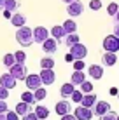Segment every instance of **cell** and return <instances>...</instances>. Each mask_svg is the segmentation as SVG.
<instances>
[{
	"label": "cell",
	"mask_w": 119,
	"mask_h": 120,
	"mask_svg": "<svg viewBox=\"0 0 119 120\" xmlns=\"http://www.w3.org/2000/svg\"><path fill=\"white\" fill-rule=\"evenodd\" d=\"M16 40L21 47H30L33 44V30L28 26H21L16 30Z\"/></svg>",
	"instance_id": "6da1fadb"
},
{
	"label": "cell",
	"mask_w": 119,
	"mask_h": 120,
	"mask_svg": "<svg viewBox=\"0 0 119 120\" xmlns=\"http://www.w3.org/2000/svg\"><path fill=\"white\" fill-rule=\"evenodd\" d=\"M103 51L105 52H119V37H116L112 33V35H107L103 38Z\"/></svg>",
	"instance_id": "7a4b0ae2"
},
{
	"label": "cell",
	"mask_w": 119,
	"mask_h": 120,
	"mask_svg": "<svg viewBox=\"0 0 119 120\" xmlns=\"http://www.w3.org/2000/svg\"><path fill=\"white\" fill-rule=\"evenodd\" d=\"M9 73L16 78V80H25L26 75H28V70H26V66H25V64L14 63L12 66H9Z\"/></svg>",
	"instance_id": "3957f363"
},
{
	"label": "cell",
	"mask_w": 119,
	"mask_h": 120,
	"mask_svg": "<svg viewBox=\"0 0 119 120\" xmlns=\"http://www.w3.org/2000/svg\"><path fill=\"white\" fill-rule=\"evenodd\" d=\"M67 12L70 18H77L84 12V4L81 0H74L72 4H67Z\"/></svg>",
	"instance_id": "277c9868"
},
{
	"label": "cell",
	"mask_w": 119,
	"mask_h": 120,
	"mask_svg": "<svg viewBox=\"0 0 119 120\" xmlns=\"http://www.w3.org/2000/svg\"><path fill=\"white\" fill-rule=\"evenodd\" d=\"M70 54L74 56V61L75 59H84V57L88 56V47H86L84 44L77 42V44H74L70 47Z\"/></svg>",
	"instance_id": "5b68a950"
},
{
	"label": "cell",
	"mask_w": 119,
	"mask_h": 120,
	"mask_svg": "<svg viewBox=\"0 0 119 120\" xmlns=\"http://www.w3.org/2000/svg\"><path fill=\"white\" fill-rule=\"evenodd\" d=\"M25 84H26V89L28 90H37L39 87H42V80H40L39 75H35V73H32V75H26V78H25Z\"/></svg>",
	"instance_id": "8992f818"
},
{
	"label": "cell",
	"mask_w": 119,
	"mask_h": 120,
	"mask_svg": "<svg viewBox=\"0 0 119 120\" xmlns=\"http://www.w3.org/2000/svg\"><path fill=\"white\" fill-rule=\"evenodd\" d=\"M46 38H49V30L46 26H35L33 28V44H42Z\"/></svg>",
	"instance_id": "52a82bcc"
},
{
	"label": "cell",
	"mask_w": 119,
	"mask_h": 120,
	"mask_svg": "<svg viewBox=\"0 0 119 120\" xmlns=\"http://www.w3.org/2000/svg\"><path fill=\"white\" fill-rule=\"evenodd\" d=\"M39 77H40V80H42V85H53L54 84V80H56V73H54V70H40V73H39Z\"/></svg>",
	"instance_id": "ba28073f"
},
{
	"label": "cell",
	"mask_w": 119,
	"mask_h": 120,
	"mask_svg": "<svg viewBox=\"0 0 119 120\" xmlns=\"http://www.w3.org/2000/svg\"><path fill=\"white\" fill-rule=\"evenodd\" d=\"M74 115H75L77 120H91L93 118V108H84V106H77L74 110Z\"/></svg>",
	"instance_id": "9c48e42d"
},
{
	"label": "cell",
	"mask_w": 119,
	"mask_h": 120,
	"mask_svg": "<svg viewBox=\"0 0 119 120\" xmlns=\"http://www.w3.org/2000/svg\"><path fill=\"white\" fill-rule=\"evenodd\" d=\"M40 45H42V51L46 52V56H51L58 51V40L56 38H46Z\"/></svg>",
	"instance_id": "30bf717a"
},
{
	"label": "cell",
	"mask_w": 119,
	"mask_h": 120,
	"mask_svg": "<svg viewBox=\"0 0 119 120\" xmlns=\"http://www.w3.org/2000/svg\"><path fill=\"white\" fill-rule=\"evenodd\" d=\"M54 111H56V115H60V117L68 115V113L72 111L70 101H67V99H61V101H58V103H56V106H54Z\"/></svg>",
	"instance_id": "8fae6325"
},
{
	"label": "cell",
	"mask_w": 119,
	"mask_h": 120,
	"mask_svg": "<svg viewBox=\"0 0 119 120\" xmlns=\"http://www.w3.org/2000/svg\"><path fill=\"white\" fill-rule=\"evenodd\" d=\"M16 84H18V80H16V78L12 77L9 71L4 73V75L0 77V85H2V87H5V89H9V90H11V89H14V87H16Z\"/></svg>",
	"instance_id": "7c38bea8"
},
{
	"label": "cell",
	"mask_w": 119,
	"mask_h": 120,
	"mask_svg": "<svg viewBox=\"0 0 119 120\" xmlns=\"http://www.w3.org/2000/svg\"><path fill=\"white\" fill-rule=\"evenodd\" d=\"M107 111H110V105L107 101H96L95 106H93V115H96V117H102Z\"/></svg>",
	"instance_id": "4fadbf2b"
},
{
	"label": "cell",
	"mask_w": 119,
	"mask_h": 120,
	"mask_svg": "<svg viewBox=\"0 0 119 120\" xmlns=\"http://www.w3.org/2000/svg\"><path fill=\"white\" fill-rule=\"evenodd\" d=\"M88 75L91 77L93 80H100V78L103 77V66H100V64L88 66Z\"/></svg>",
	"instance_id": "5bb4252c"
},
{
	"label": "cell",
	"mask_w": 119,
	"mask_h": 120,
	"mask_svg": "<svg viewBox=\"0 0 119 120\" xmlns=\"http://www.w3.org/2000/svg\"><path fill=\"white\" fill-rule=\"evenodd\" d=\"M11 24H12L14 28L26 26V18H25L23 14H19V12H14V14L11 16Z\"/></svg>",
	"instance_id": "9a60e30c"
},
{
	"label": "cell",
	"mask_w": 119,
	"mask_h": 120,
	"mask_svg": "<svg viewBox=\"0 0 119 120\" xmlns=\"http://www.w3.org/2000/svg\"><path fill=\"white\" fill-rule=\"evenodd\" d=\"M49 35H53V38H56L60 42V40H63L65 37H67V33H65V30H63L61 24H56V26H53L51 30H49Z\"/></svg>",
	"instance_id": "2e32d148"
},
{
	"label": "cell",
	"mask_w": 119,
	"mask_h": 120,
	"mask_svg": "<svg viewBox=\"0 0 119 120\" xmlns=\"http://www.w3.org/2000/svg\"><path fill=\"white\" fill-rule=\"evenodd\" d=\"M96 101H98V99H96V94H93V92L84 94V96H82V101H81V106H84V108H93Z\"/></svg>",
	"instance_id": "e0dca14e"
},
{
	"label": "cell",
	"mask_w": 119,
	"mask_h": 120,
	"mask_svg": "<svg viewBox=\"0 0 119 120\" xmlns=\"http://www.w3.org/2000/svg\"><path fill=\"white\" fill-rule=\"evenodd\" d=\"M74 90H75V85H74L72 82H67V84H63V85L60 87V96L63 98V99H67V98L72 96Z\"/></svg>",
	"instance_id": "ac0fdd59"
},
{
	"label": "cell",
	"mask_w": 119,
	"mask_h": 120,
	"mask_svg": "<svg viewBox=\"0 0 119 120\" xmlns=\"http://www.w3.org/2000/svg\"><path fill=\"white\" fill-rule=\"evenodd\" d=\"M86 80V75H84V70H74L72 77H70V82L74 85H81L82 82Z\"/></svg>",
	"instance_id": "d6986e66"
},
{
	"label": "cell",
	"mask_w": 119,
	"mask_h": 120,
	"mask_svg": "<svg viewBox=\"0 0 119 120\" xmlns=\"http://www.w3.org/2000/svg\"><path fill=\"white\" fill-rule=\"evenodd\" d=\"M102 63H103L105 66H116V63H117L116 52H103V56H102Z\"/></svg>",
	"instance_id": "ffe728a7"
},
{
	"label": "cell",
	"mask_w": 119,
	"mask_h": 120,
	"mask_svg": "<svg viewBox=\"0 0 119 120\" xmlns=\"http://www.w3.org/2000/svg\"><path fill=\"white\" fill-rule=\"evenodd\" d=\"M14 111H16V113L19 115V117H25L26 113H30V111H32V105H28V103L21 101V103H18V105H16Z\"/></svg>",
	"instance_id": "44dd1931"
},
{
	"label": "cell",
	"mask_w": 119,
	"mask_h": 120,
	"mask_svg": "<svg viewBox=\"0 0 119 120\" xmlns=\"http://www.w3.org/2000/svg\"><path fill=\"white\" fill-rule=\"evenodd\" d=\"M33 113L39 117V120H46L49 117V108H46V106H42V105H37L35 110H33Z\"/></svg>",
	"instance_id": "7402d4cb"
},
{
	"label": "cell",
	"mask_w": 119,
	"mask_h": 120,
	"mask_svg": "<svg viewBox=\"0 0 119 120\" xmlns=\"http://www.w3.org/2000/svg\"><path fill=\"white\" fill-rule=\"evenodd\" d=\"M61 26H63V30H65L67 35H68V33H77V23L74 21V19H67Z\"/></svg>",
	"instance_id": "603a6c76"
},
{
	"label": "cell",
	"mask_w": 119,
	"mask_h": 120,
	"mask_svg": "<svg viewBox=\"0 0 119 120\" xmlns=\"http://www.w3.org/2000/svg\"><path fill=\"white\" fill-rule=\"evenodd\" d=\"M40 68H44V70H53V68H54V59H53L51 56H44L42 59H40Z\"/></svg>",
	"instance_id": "cb8c5ba5"
},
{
	"label": "cell",
	"mask_w": 119,
	"mask_h": 120,
	"mask_svg": "<svg viewBox=\"0 0 119 120\" xmlns=\"http://www.w3.org/2000/svg\"><path fill=\"white\" fill-rule=\"evenodd\" d=\"M19 9V2L18 0H5V7H4V11H9V12H18Z\"/></svg>",
	"instance_id": "d4e9b609"
},
{
	"label": "cell",
	"mask_w": 119,
	"mask_h": 120,
	"mask_svg": "<svg viewBox=\"0 0 119 120\" xmlns=\"http://www.w3.org/2000/svg\"><path fill=\"white\" fill-rule=\"evenodd\" d=\"M63 42H65V45H68V47H72L74 44H77V42H81L79 40V35L77 33H68L67 37L63 38Z\"/></svg>",
	"instance_id": "484cf974"
},
{
	"label": "cell",
	"mask_w": 119,
	"mask_h": 120,
	"mask_svg": "<svg viewBox=\"0 0 119 120\" xmlns=\"http://www.w3.org/2000/svg\"><path fill=\"white\" fill-rule=\"evenodd\" d=\"M21 101H25V103H28V105H32V106H33L35 105V98H33V92H32V90H25V92L21 94Z\"/></svg>",
	"instance_id": "4316f807"
},
{
	"label": "cell",
	"mask_w": 119,
	"mask_h": 120,
	"mask_svg": "<svg viewBox=\"0 0 119 120\" xmlns=\"http://www.w3.org/2000/svg\"><path fill=\"white\" fill-rule=\"evenodd\" d=\"M33 98H35V101H42V99L47 98V90L44 87H39L37 90H33Z\"/></svg>",
	"instance_id": "83f0119b"
},
{
	"label": "cell",
	"mask_w": 119,
	"mask_h": 120,
	"mask_svg": "<svg viewBox=\"0 0 119 120\" xmlns=\"http://www.w3.org/2000/svg\"><path fill=\"white\" fill-rule=\"evenodd\" d=\"M79 87H81V92H82V94H89V92H93V84H91V82H88V80H84L82 84L79 85Z\"/></svg>",
	"instance_id": "f1b7e54d"
},
{
	"label": "cell",
	"mask_w": 119,
	"mask_h": 120,
	"mask_svg": "<svg viewBox=\"0 0 119 120\" xmlns=\"http://www.w3.org/2000/svg\"><path fill=\"white\" fill-rule=\"evenodd\" d=\"M2 61H4V64H5L7 68H9V66H12V64L16 63V59H14V54H11V52H7V54L2 57Z\"/></svg>",
	"instance_id": "f546056e"
},
{
	"label": "cell",
	"mask_w": 119,
	"mask_h": 120,
	"mask_svg": "<svg viewBox=\"0 0 119 120\" xmlns=\"http://www.w3.org/2000/svg\"><path fill=\"white\" fill-rule=\"evenodd\" d=\"M82 96H84V94L82 92H81V89L79 90H74V92H72V96H70V99H72V101L74 103H77V105H81V101H82Z\"/></svg>",
	"instance_id": "4dcf8cb0"
},
{
	"label": "cell",
	"mask_w": 119,
	"mask_h": 120,
	"mask_svg": "<svg viewBox=\"0 0 119 120\" xmlns=\"http://www.w3.org/2000/svg\"><path fill=\"white\" fill-rule=\"evenodd\" d=\"M14 59H16V63L25 64L26 63V54H25L23 51H18V52H14Z\"/></svg>",
	"instance_id": "1f68e13d"
},
{
	"label": "cell",
	"mask_w": 119,
	"mask_h": 120,
	"mask_svg": "<svg viewBox=\"0 0 119 120\" xmlns=\"http://www.w3.org/2000/svg\"><path fill=\"white\" fill-rule=\"evenodd\" d=\"M117 11H119V5H117L116 2H110L109 5H107V14H109V16H112V18L116 16V12H117Z\"/></svg>",
	"instance_id": "d6a6232c"
},
{
	"label": "cell",
	"mask_w": 119,
	"mask_h": 120,
	"mask_svg": "<svg viewBox=\"0 0 119 120\" xmlns=\"http://www.w3.org/2000/svg\"><path fill=\"white\" fill-rule=\"evenodd\" d=\"M100 120H117V115L114 113L112 110H110V111H107L105 115H102V117H100Z\"/></svg>",
	"instance_id": "836d02e7"
},
{
	"label": "cell",
	"mask_w": 119,
	"mask_h": 120,
	"mask_svg": "<svg viewBox=\"0 0 119 120\" xmlns=\"http://www.w3.org/2000/svg\"><path fill=\"white\" fill-rule=\"evenodd\" d=\"M89 9L91 11H100L102 9V0H91V2H89Z\"/></svg>",
	"instance_id": "e575fe53"
},
{
	"label": "cell",
	"mask_w": 119,
	"mask_h": 120,
	"mask_svg": "<svg viewBox=\"0 0 119 120\" xmlns=\"http://www.w3.org/2000/svg\"><path fill=\"white\" fill-rule=\"evenodd\" d=\"M5 120H21V118H19V115L18 113H16V111H7V113H5Z\"/></svg>",
	"instance_id": "d590c367"
},
{
	"label": "cell",
	"mask_w": 119,
	"mask_h": 120,
	"mask_svg": "<svg viewBox=\"0 0 119 120\" xmlns=\"http://www.w3.org/2000/svg\"><path fill=\"white\" fill-rule=\"evenodd\" d=\"M9 92H11L9 89H5V87H2V85H0V99H4V101H5V99L11 96Z\"/></svg>",
	"instance_id": "8d00e7d4"
},
{
	"label": "cell",
	"mask_w": 119,
	"mask_h": 120,
	"mask_svg": "<svg viewBox=\"0 0 119 120\" xmlns=\"http://www.w3.org/2000/svg\"><path fill=\"white\" fill-rule=\"evenodd\" d=\"M84 59H75L74 61V70H84Z\"/></svg>",
	"instance_id": "74e56055"
},
{
	"label": "cell",
	"mask_w": 119,
	"mask_h": 120,
	"mask_svg": "<svg viewBox=\"0 0 119 120\" xmlns=\"http://www.w3.org/2000/svg\"><path fill=\"white\" fill-rule=\"evenodd\" d=\"M21 120H39V117H37L33 111H30V113H26L25 117H21Z\"/></svg>",
	"instance_id": "f35d334b"
},
{
	"label": "cell",
	"mask_w": 119,
	"mask_h": 120,
	"mask_svg": "<svg viewBox=\"0 0 119 120\" xmlns=\"http://www.w3.org/2000/svg\"><path fill=\"white\" fill-rule=\"evenodd\" d=\"M9 111V106H7V103L4 101V99H0V113H7Z\"/></svg>",
	"instance_id": "ab89813d"
},
{
	"label": "cell",
	"mask_w": 119,
	"mask_h": 120,
	"mask_svg": "<svg viewBox=\"0 0 119 120\" xmlns=\"http://www.w3.org/2000/svg\"><path fill=\"white\" fill-rule=\"evenodd\" d=\"M61 120H77V118H75V115H74V113H68V115H63Z\"/></svg>",
	"instance_id": "60d3db41"
},
{
	"label": "cell",
	"mask_w": 119,
	"mask_h": 120,
	"mask_svg": "<svg viewBox=\"0 0 119 120\" xmlns=\"http://www.w3.org/2000/svg\"><path fill=\"white\" fill-rule=\"evenodd\" d=\"M65 63H74V56L68 52V54H65Z\"/></svg>",
	"instance_id": "b9f144b4"
},
{
	"label": "cell",
	"mask_w": 119,
	"mask_h": 120,
	"mask_svg": "<svg viewBox=\"0 0 119 120\" xmlns=\"http://www.w3.org/2000/svg\"><path fill=\"white\" fill-rule=\"evenodd\" d=\"M114 35H116V37H119V23H116V24H114Z\"/></svg>",
	"instance_id": "7bdbcfd3"
},
{
	"label": "cell",
	"mask_w": 119,
	"mask_h": 120,
	"mask_svg": "<svg viewBox=\"0 0 119 120\" xmlns=\"http://www.w3.org/2000/svg\"><path fill=\"white\" fill-rule=\"evenodd\" d=\"M11 16H12V12H9V11H4V18H5V19H11Z\"/></svg>",
	"instance_id": "ee69618b"
},
{
	"label": "cell",
	"mask_w": 119,
	"mask_h": 120,
	"mask_svg": "<svg viewBox=\"0 0 119 120\" xmlns=\"http://www.w3.org/2000/svg\"><path fill=\"white\" fill-rule=\"evenodd\" d=\"M117 92H119V90H117L116 87H112V89H110V94H112V96H117Z\"/></svg>",
	"instance_id": "f6af8a7d"
},
{
	"label": "cell",
	"mask_w": 119,
	"mask_h": 120,
	"mask_svg": "<svg viewBox=\"0 0 119 120\" xmlns=\"http://www.w3.org/2000/svg\"><path fill=\"white\" fill-rule=\"evenodd\" d=\"M4 7H5V0H0V11H4Z\"/></svg>",
	"instance_id": "bcb514c9"
},
{
	"label": "cell",
	"mask_w": 119,
	"mask_h": 120,
	"mask_svg": "<svg viewBox=\"0 0 119 120\" xmlns=\"http://www.w3.org/2000/svg\"><path fill=\"white\" fill-rule=\"evenodd\" d=\"M114 19H116V23H119V11L116 12V16H114Z\"/></svg>",
	"instance_id": "7dc6e473"
},
{
	"label": "cell",
	"mask_w": 119,
	"mask_h": 120,
	"mask_svg": "<svg viewBox=\"0 0 119 120\" xmlns=\"http://www.w3.org/2000/svg\"><path fill=\"white\" fill-rule=\"evenodd\" d=\"M0 120H5V113H0Z\"/></svg>",
	"instance_id": "c3c4849f"
},
{
	"label": "cell",
	"mask_w": 119,
	"mask_h": 120,
	"mask_svg": "<svg viewBox=\"0 0 119 120\" xmlns=\"http://www.w3.org/2000/svg\"><path fill=\"white\" fill-rule=\"evenodd\" d=\"M61 2H65V4H72L74 0H61Z\"/></svg>",
	"instance_id": "681fc988"
},
{
	"label": "cell",
	"mask_w": 119,
	"mask_h": 120,
	"mask_svg": "<svg viewBox=\"0 0 119 120\" xmlns=\"http://www.w3.org/2000/svg\"><path fill=\"white\" fill-rule=\"evenodd\" d=\"M117 99H119V92H117Z\"/></svg>",
	"instance_id": "f907efd6"
},
{
	"label": "cell",
	"mask_w": 119,
	"mask_h": 120,
	"mask_svg": "<svg viewBox=\"0 0 119 120\" xmlns=\"http://www.w3.org/2000/svg\"><path fill=\"white\" fill-rule=\"evenodd\" d=\"M117 120H119V115H117Z\"/></svg>",
	"instance_id": "816d5d0a"
},
{
	"label": "cell",
	"mask_w": 119,
	"mask_h": 120,
	"mask_svg": "<svg viewBox=\"0 0 119 120\" xmlns=\"http://www.w3.org/2000/svg\"><path fill=\"white\" fill-rule=\"evenodd\" d=\"M46 120H47V118H46Z\"/></svg>",
	"instance_id": "f5cc1de1"
}]
</instances>
